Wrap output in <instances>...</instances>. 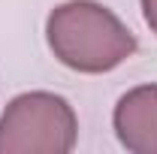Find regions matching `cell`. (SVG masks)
<instances>
[{"label":"cell","instance_id":"3","mask_svg":"<svg viewBox=\"0 0 157 154\" xmlns=\"http://www.w3.org/2000/svg\"><path fill=\"white\" fill-rule=\"evenodd\" d=\"M112 127L130 154H157V85L130 88L112 112Z\"/></svg>","mask_w":157,"mask_h":154},{"label":"cell","instance_id":"1","mask_svg":"<svg viewBox=\"0 0 157 154\" xmlns=\"http://www.w3.org/2000/svg\"><path fill=\"white\" fill-rule=\"evenodd\" d=\"M45 39L52 55L88 76L121 67L136 52V37L109 6L97 0H67L45 18Z\"/></svg>","mask_w":157,"mask_h":154},{"label":"cell","instance_id":"4","mask_svg":"<svg viewBox=\"0 0 157 154\" xmlns=\"http://www.w3.org/2000/svg\"><path fill=\"white\" fill-rule=\"evenodd\" d=\"M142 15H145V24L151 27V33L157 37V0H142Z\"/></svg>","mask_w":157,"mask_h":154},{"label":"cell","instance_id":"2","mask_svg":"<svg viewBox=\"0 0 157 154\" xmlns=\"http://www.w3.org/2000/svg\"><path fill=\"white\" fill-rule=\"evenodd\" d=\"M76 139L73 106L52 91L12 97L0 115V154H70Z\"/></svg>","mask_w":157,"mask_h":154}]
</instances>
